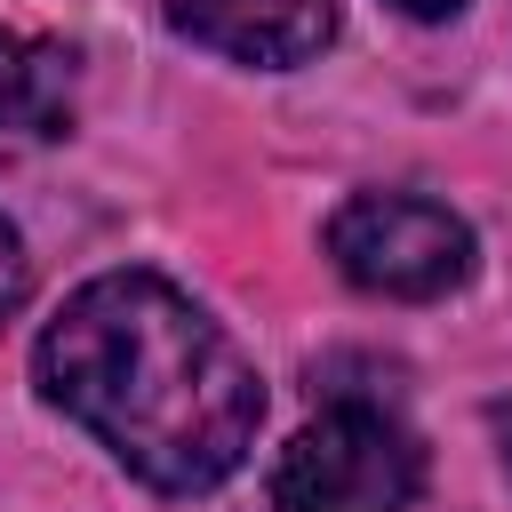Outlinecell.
I'll list each match as a JSON object with an SVG mask.
<instances>
[{"label":"cell","instance_id":"1","mask_svg":"<svg viewBox=\"0 0 512 512\" xmlns=\"http://www.w3.org/2000/svg\"><path fill=\"white\" fill-rule=\"evenodd\" d=\"M40 392L160 496L232 480L264 424L248 352L160 272H96L64 296L32 352Z\"/></svg>","mask_w":512,"mask_h":512},{"label":"cell","instance_id":"2","mask_svg":"<svg viewBox=\"0 0 512 512\" xmlns=\"http://www.w3.org/2000/svg\"><path fill=\"white\" fill-rule=\"evenodd\" d=\"M416 488L424 448L376 400L320 408L272 464V512H408Z\"/></svg>","mask_w":512,"mask_h":512},{"label":"cell","instance_id":"3","mask_svg":"<svg viewBox=\"0 0 512 512\" xmlns=\"http://www.w3.org/2000/svg\"><path fill=\"white\" fill-rule=\"evenodd\" d=\"M328 256L368 296L432 304L472 280V224L424 192H352L328 216Z\"/></svg>","mask_w":512,"mask_h":512},{"label":"cell","instance_id":"4","mask_svg":"<svg viewBox=\"0 0 512 512\" xmlns=\"http://www.w3.org/2000/svg\"><path fill=\"white\" fill-rule=\"evenodd\" d=\"M160 8L192 48H216L264 72H288L336 40V0H160Z\"/></svg>","mask_w":512,"mask_h":512},{"label":"cell","instance_id":"5","mask_svg":"<svg viewBox=\"0 0 512 512\" xmlns=\"http://www.w3.org/2000/svg\"><path fill=\"white\" fill-rule=\"evenodd\" d=\"M72 128V48L0 24V160H24Z\"/></svg>","mask_w":512,"mask_h":512},{"label":"cell","instance_id":"6","mask_svg":"<svg viewBox=\"0 0 512 512\" xmlns=\"http://www.w3.org/2000/svg\"><path fill=\"white\" fill-rule=\"evenodd\" d=\"M24 296H32V256H24L16 224H0V320H16Z\"/></svg>","mask_w":512,"mask_h":512},{"label":"cell","instance_id":"7","mask_svg":"<svg viewBox=\"0 0 512 512\" xmlns=\"http://www.w3.org/2000/svg\"><path fill=\"white\" fill-rule=\"evenodd\" d=\"M392 8H400V16H424V24H440V16H456L464 0H392Z\"/></svg>","mask_w":512,"mask_h":512},{"label":"cell","instance_id":"8","mask_svg":"<svg viewBox=\"0 0 512 512\" xmlns=\"http://www.w3.org/2000/svg\"><path fill=\"white\" fill-rule=\"evenodd\" d=\"M488 424H496V448H504V472H512V400H504V408H488Z\"/></svg>","mask_w":512,"mask_h":512}]
</instances>
